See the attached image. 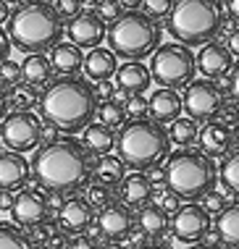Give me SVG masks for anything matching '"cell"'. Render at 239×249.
<instances>
[{"instance_id":"1","label":"cell","mask_w":239,"mask_h":249,"mask_svg":"<svg viewBox=\"0 0 239 249\" xmlns=\"http://www.w3.org/2000/svg\"><path fill=\"white\" fill-rule=\"evenodd\" d=\"M29 171L40 189H47L50 194H74L90 184L92 155L68 134V139L34 147Z\"/></svg>"},{"instance_id":"2","label":"cell","mask_w":239,"mask_h":249,"mask_svg":"<svg viewBox=\"0 0 239 249\" xmlns=\"http://www.w3.org/2000/svg\"><path fill=\"white\" fill-rule=\"evenodd\" d=\"M100 105L98 89L90 84V79H81L77 73L53 79L40 92V116L45 124L56 126L60 134H77L87 124H92Z\"/></svg>"},{"instance_id":"3","label":"cell","mask_w":239,"mask_h":249,"mask_svg":"<svg viewBox=\"0 0 239 249\" xmlns=\"http://www.w3.org/2000/svg\"><path fill=\"white\" fill-rule=\"evenodd\" d=\"M11 45L26 55L53 50L63 37V18L47 0H24L8 16Z\"/></svg>"},{"instance_id":"4","label":"cell","mask_w":239,"mask_h":249,"mask_svg":"<svg viewBox=\"0 0 239 249\" xmlns=\"http://www.w3.org/2000/svg\"><path fill=\"white\" fill-rule=\"evenodd\" d=\"M119 160L132 171H147L160 165L171 155V139L163 124L153 118H132L124 121V129L116 137Z\"/></svg>"},{"instance_id":"5","label":"cell","mask_w":239,"mask_h":249,"mask_svg":"<svg viewBox=\"0 0 239 249\" xmlns=\"http://www.w3.org/2000/svg\"><path fill=\"white\" fill-rule=\"evenodd\" d=\"M168 32L181 45H205L223 32L226 13L221 0H174L168 11Z\"/></svg>"},{"instance_id":"6","label":"cell","mask_w":239,"mask_h":249,"mask_svg":"<svg viewBox=\"0 0 239 249\" xmlns=\"http://www.w3.org/2000/svg\"><path fill=\"white\" fill-rule=\"evenodd\" d=\"M166 163V189L184 202H197L216 189L218 168L216 160L202 150H179L168 155Z\"/></svg>"},{"instance_id":"7","label":"cell","mask_w":239,"mask_h":249,"mask_svg":"<svg viewBox=\"0 0 239 249\" xmlns=\"http://www.w3.org/2000/svg\"><path fill=\"white\" fill-rule=\"evenodd\" d=\"M105 39L116 58L142 60L158 50V45L163 39V29L147 13L124 11L119 18L111 21V29L105 32Z\"/></svg>"},{"instance_id":"8","label":"cell","mask_w":239,"mask_h":249,"mask_svg":"<svg viewBox=\"0 0 239 249\" xmlns=\"http://www.w3.org/2000/svg\"><path fill=\"white\" fill-rule=\"evenodd\" d=\"M153 69H150V76L153 82H158L160 87H168V89H179V87H187L195 79V53L189 50V45H158V50L153 53Z\"/></svg>"},{"instance_id":"9","label":"cell","mask_w":239,"mask_h":249,"mask_svg":"<svg viewBox=\"0 0 239 249\" xmlns=\"http://www.w3.org/2000/svg\"><path fill=\"white\" fill-rule=\"evenodd\" d=\"M223 103H226V92L213 79H192L181 95V110H187V116L197 124L216 118Z\"/></svg>"},{"instance_id":"10","label":"cell","mask_w":239,"mask_h":249,"mask_svg":"<svg viewBox=\"0 0 239 249\" xmlns=\"http://www.w3.org/2000/svg\"><path fill=\"white\" fill-rule=\"evenodd\" d=\"M42 139V118L32 110H11L0 118V142L13 152L34 150Z\"/></svg>"},{"instance_id":"11","label":"cell","mask_w":239,"mask_h":249,"mask_svg":"<svg viewBox=\"0 0 239 249\" xmlns=\"http://www.w3.org/2000/svg\"><path fill=\"white\" fill-rule=\"evenodd\" d=\"M210 228H213V215L202 205H197V202H184L174 213V218H171L168 231L181 244H197V241H202L210 233Z\"/></svg>"},{"instance_id":"12","label":"cell","mask_w":239,"mask_h":249,"mask_svg":"<svg viewBox=\"0 0 239 249\" xmlns=\"http://www.w3.org/2000/svg\"><path fill=\"white\" fill-rule=\"evenodd\" d=\"M95 226H98V233L105 239V244H124L137 228V215L124 202L113 199L105 207H100V213L95 215Z\"/></svg>"},{"instance_id":"13","label":"cell","mask_w":239,"mask_h":249,"mask_svg":"<svg viewBox=\"0 0 239 249\" xmlns=\"http://www.w3.org/2000/svg\"><path fill=\"white\" fill-rule=\"evenodd\" d=\"M50 199L42 189H19L13 194V205H11V215H13V223L19 228H34L40 223H45L50 218Z\"/></svg>"},{"instance_id":"14","label":"cell","mask_w":239,"mask_h":249,"mask_svg":"<svg viewBox=\"0 0 239 249\" xmlns=\"http://www.w3.org/2000/svg\"><path fill=\"white\" fill-rule=\"evenodd\" d=\"M56 223L63 233H68V236L87 233L90 226L95 223V207L84 197L71 194L68 199L60 202V207L56 210Z\"/></svg>"},{"instance_id":"15","label":"cell","mask_w":239,"mask_h":249,"mask_svg":"<svg viewBox=\"0 0 239 249\" xmlns=\"http://www.w3.org/2000/svg\"><path fill=\"white\" fill-rule=\"evenodd\" d=\"M195 66L205 79L221 82V79H226L231 73V69H234V55L229 53V48L223 42H213V39H210V42H205L200 48V53H197Z\"/></svg>"},{"instance_id":"16","label":"cell","mask_w":239,"mask_h":249,"mask_svg":"<svg viewBox=\"0 0 239 249\" xmlns=\"http://www.w3.org/2000/svg\"><path fill=\"white\" fill-rule=\"evenodd\" d=\"M105 32H108L105 21L95 11H81L79 16H74L68 21V39L77 48H87V50L98 48V45H102V39H105Z\"/></svg>"},{"instance_id":"17","label":"cell","mask_w":239,"mask_h":249,"mask_svg":"<svg viewBox=\"0 0 239 249\" xmlns=\"http://www.w3.org/2000/svg\"><path fill=\"white\" fill-rule=\"evenodd\" d=\"M32 171L21 152H0V192H19L29 184Z\"/></svg>"},{"instance_id":"18","label":"cell","mask_w":239,"mask_h":249,"mask_svg":"<svg viewBox=\"0 0 239 249\" xmlns=\"http://www.w3.org/2000/svg\"><path fill=\"white\" fill-rule=\"evenodd\" d=\"M197 142H200V150L205 155L223 158L234 147V134H231V126L221 124L218 118H210V121H205V126L197 134Z\"/></svg>"},{"instance_id":"19","label":"cell","mask_w":239,"mask_h":249,"mask_svg":"<svg viewBox=\"0 0 239 249\" xmlns=\"http://www.w3.org/2000/svg\"><path fill=\"white\" fill-rule=\"evenodd\" d=\"M147 116L158 124H171L181 116V95L176 89L160 87L147 97Z\"/></svg>"},{"instance_id":"20","label":"cell","mask_w":239,"mask_h":249,"mask_svg":"<svg viewBox=\"0 0 239 249\" xmlns=\"http://www.w3.org/2000/svg\"><path fill=\"white\" fill-rule=\"evenodd\" d=\"M116 87L124 89L126 95H142L147 92V87L153 84V76H150V69L142 66L139 60H126V63H119L116 69Z\"/></svg>"},{"instance_id":"21","label":"cell","mask_w":239,"mask_h":249,"mask_svg":"<svg viewBox=\"0 0 239 249\" xmlns=\"http://www.w3.org/2000/svg\"><path fill=\"white\" fill-rule=\"evenodd\" d=\"M116 69H119V60H116L111 48H90V53L84 55V63H81V71L87 73L90 82H108L113 79Z\"/></svg>"},{"instance_id":"22","label":"cell","mask_w":239,"mask_h":249,"mask_svg":"<svg viewBox=\"0 0 239 249\" xmlns=\"http://www.w3.org/2000/svg\"><path fill=\"white\" fill-rule=\"evenodd\" d=\"M119 197L121 202H124L126 207H142L147 205L150 199H153V186H150V181L145 173H132V176H124V181H121L119 186Z\"/></svg>"},{"instance_id":"23","label":"cell","mask_w":239,"mask_h":249,"mask_svg":"<svg viewBox=\"0 0 239 249\" xmlns=\"http://www.w3.org/2000/svg\"><path fill=\"white\" fill-rule=\"evenodd\" d=\"M137 228H139L147 239H160L168 233L171 218L160 205H150L147 202V205H142L139 213H137Z\"/></svg>"},{"instance_id":"24","label":"cell","mask_w":239,"mask_h":249,"mask_svg":"<svg viewBox=\"0 0 239 249\" xmlns=\"http://www.w3.org/2000/svg\"><path fill=\"white\" fill-rule=\"evenodd\" d=\"M216 239L226 249H239V202L226 205L216 218Z\"/></svg>"},{"instance_id":"25","label":"cell","mask_w":239,"mask_h":249,"mask_svg":"<svg viewBox=\"0 0 239 249\" xmlns=\"http://www.w3.org/2000/svg\"><path fill=\"white\" fill-rule=\"evenodd\" d=\"M56 79V69H53L50 58L45 53H34L26 55V60L21 63V82L32 84V87H45Z\"/></svg>"},{"instance_id":"26","label":"cell","mask_w":239,"mask_h":249,"mask_svg":"<svg viewBox=\"0 0 239 249\" xmlns=\"http://www.w3.org/2000/svg\"><path fill=\"white\" fill-rule=\"evenodd\" d=\"M50 63L60 76H71V73L81 71L84 53H81V48H77L74 42H58L56 48L50 50Z\"/></svg>"},{"instance_id":"27","label":"cell","mask_w":239,"mask_h":249,"mask_svg":"<svg viewBox=\"0 0 239 249\" xmlns=\"http://www.w3.org/2000/svg\"><path fill=\"white\" fill-rule=\"evenodd\" d=\"M126 176V165L119 160V155H100L98 160H92V178L98 181V184H105L111 186V189H116V186L124 181Z\"/></svg>"},{"instance_id":"28","label":"cell","mask_w":239,"mask_h":249,"mask_svg":"<svg viewBox=\"0 0 239 249\" xmlns=\"http://www.w3.org/2000/svg\"><path fill=\"white\" fill-rule=\"evenodd\" d=\"M84 144L90 152L95 155H105V152H111L113 147H116V134L113 129H108V126H102V124H87L84 129Z\"/></svg>"},{"instance_id":"29","label":"cell","mask_w":239,"mask_h":249,"mask_svg":"<svg viewBox=\"0 0 239 249\" xmlns=\"http://www.w3.org/2000/svg\"><path fill=\"white\" fill-rule=\"evenodd\" d=\"M168 131V139L174 144H179V147H192L197 142V134H200V126H197V121L192 118H176V121H171V129Z\"/></svg>"},{"instance_id":"30","label":"cell","mask_w":239,"mask_h":249,"mask_svg":"<svg viewBox=\"0 0 239 249\" xmlns=\"http://www.w3.org/2000/svg\"><path fill=\"white\" fill-rule=\"evenodd\" d=\"M218 181L223 184V189L229 194L239 197V147L234 152L223 155V163L218 168Z\"/></svg>"},{"instance_id":"31","label":"cell","mask_w":239,"mask_h":249,"mask_svg":"<svg viewBox=\"0 0 239 249\" xmlns=\"http://www.w3.org/2000/svg\"><path fill=\"white\" fill-rule=\"evenodd\" d=\"M0 249H34V247L26 231H21L16 223L0 220Z\"/></svg>"},{"instance_id":"32","label":"cell","mask_w":239,"mask_h":249,"mask_svg":"<svg viewBox=\"0 0 239 249\" xmlns=\"http://www.w3.org/2000/svg\"><path fill=\"white\" fill-rule=\"evenodd\" d=\"M37 103H40V87H32L26 82L11 87L8 107H13V110H29V107H37Z\"/></svg>"},{"instance_id":"33","label":"cell","mask_w":239,"mask_h":249,"mask_svg":"<svg viewBox=\"0 0 239 249\" xmlns=\"http://www.w3.org/2000/svg\"><path fill=\"white\" fill-rule=\"evenodd\" d=\"M95 116L100 118L102 126H108V129H119V126H124V121H126V107H124V103L105 100L102 105H98V113H95Z\"/></svg>"},{"instance_id":"34","label":"cell","mask_w":239,"mask_h":249,"mask_svg":"<svg viewBox=\"0 0 239 249\" xmlns=\"http://www.w3.org/2000/svg\"><path fill=\"white\" fill-rule=\"evenodd\" d=\"M87 202H90L92 207H105L108 202H113L116 199V192L111 189V186H105V184H98V181H95V184H90V189H87V197H84Z\"/></svg>"},{"instance_id":"35","label":"cell","mask_w":239,"mask_h":249,"mask_svg":"<svg viewBox=\"0 0 239 249\" xmlns=\"http://www.w3.org/2000/svg\"><path fill=\"white\" fill-rule=\"evenodd\" d=\"M0 82L5 87H16L21 84V63H13V60H3L0 63Z\"/></svg>"},{"instance_id":"36","label":"cell","mask_w":239,"mask_h":249,"mask_svg":"<svg viewBox=\"0 0 239 249\" xmlns=\"http://www.w3.org/2000/svg\"><path fill=\"white\" fill-rule=\"evenodd\" d=\"M53 8H56V13L63 21H71L74 16H79V13L84 11V3H81V0H56Z\"/></svg>"},{"instance_id":"37","label":"cell","mask_w":239,"mask_h":249,"mask_svg":"<svg viewBox=\"0 0 239 249\" xmlns=\"http://www.w3.org/2000/svg\"><path fill=\"white\" fill-rule=\"evenodd\" d=\"M171 5H174V0H142V13H147L150 18H166L168 16V11H171Z\"/></svg>"},{"instance_id":"38","label":"cell","mask_w":239,"mask_h":249,"mask_svg":"<svg viewBox=\"0 0 239 249\" xmlns=\"http://www.w3.org/2000/svg\"><path fill=\"white\" fill-rule=\"evenodd\" d=\"M124 107H126V116L132 118H147V100L142 95H129L124 100Z\"/></svg>"},{"instance_id":"39","label":"cell","mask_w":239,"mask_h":249,"mask_svg":"<svg viewBox=\"0 0 239 249\" xmlns=\"http://www.w3.org/2000/svg\"><path fill=\"white\" fill-rule=\"evenodd\" d=\"M95 13H98L102 21L108 24V21H113V18H119L121 13H124V8H121L119 0H100V3H98V11H95Z\"/></svg>"},{"instance_id":"40","label":"cell","mask_w":239,"mask_h":249,"mask_svg":"<svg viewBox=\"0 0 239 249\" xmlns=\"http://www.w3.org/2000/svg\"><path fill=\"white\" fill-rule=\"evenodd\" d=\"M202 199H205V202H202V207H205V210H208L210 215H213V213H221L223 207L229 205V202H226V197H223L221 192H208Z\"/></svg>"},{"instance_id":"41","label":"cell","mask_w":239,"mask_h":249,"mask_svg":"<svg viewBox=\"0 0 239 249\" xmlns=\"http://www.w3.org/2000/svg\"><path fill=\"white\" fill-rule=\"evenodd\" d=\"M221 124H226V126H234L237 121H239V103H223V107L218 110V116H216Z\"/></svg>"},{"instance_id":"42","label":"cell","mask_w":239,"mask_h":249,"mask_svg":"<svg viewBox=\"0 0 239 249\" xmlns=\"http://www.w3.org/2000/svg\"><path fill=\"white\" fill-rule=\"evenodd\" d=\"M68 249H102V244L95 236H84V233H79V236L68 239Z\"/></svg>"},{"instance_id":"43","label":"cell","mask_w":239,"mask_h":249,"mask_svg":"<svg viewBox=\"0 0 239 249\" xmlns=\"http://www.w3.org/2000/svg\"><path fill=\"white\" fill-rule=\"evenodd\" d=\"M68 233H63L60 228H56V231L50 233V236L45 239V244H42V249H68Z\"/></svg>"},{"instance_id":"44","label":"cell","mask_w":239,"mask_h":249,"mask_svg":"<svg viewBox=\"0 0 239 249\" xmlns=\"http://www.w3.org/2000/svg\"><path fill=\"white\" fill-rule=\"evenodd\" d=\"M147 181H150V186L153 189H166V168H160V165H155V168H147Z\"/></svg>"},{"instance_id":"45","label":"cell","mask_w":239,"mask_h":249,"mask_svg":"<svg viewBox=\"0 0 239 249\" xmlns=\"http://www.w3.org/2000/svg\"><path fill=\"white\" fill-rule=\"evenodd\" d=\"M11 37H8V32L3 29V26H0V63H3V60H8L11 58Z\"/></svg>"},{"instance_id":"46","label":"cell","mask_w":239,"mask_h":249,"mask_svg":"<svg viewBox=\"0 0 239 249\" xmlns=\"http://www.w3.org/2000/svg\"><path fill=\"white\" fill-rule=\"evenodd\" d=\"M226 48H229V53H231L234 58H239V26L229 32V37H226Z\"/></svg>"},{"instance_id":"47","label":"cell","mask_w":239,"mask_h":249,"mask_svg":"<svg viewBox=\"0 0 239 249\" xmlns=\"http://www.w3.org/2000/svg\"><path fill=\"white\" fill-rule=\"evenodd\" d=\"M8 103H11V87H5L0 82V118L5 116V110H8Z\"/></svg>"},{"instance_id":"48","label":"cell","mask_w":239,"mask_h":249,"mask_svg":"<svg viewBox=\"0 0 239 249\" xmlns=\"http://www.w3.org/2000/svg\"><path fill=\"white\" fill-rule=\"evenodd\" d=\"M229 92L234 95V100L239 103V66H237V69H231V73H229Z\"/></svg>"},{"instance_id":"49","label":"cell","mask_w":239,"mask_h":249,"mask_svg":"<svg viewBox=\"0 0 239 249\" xmlns=\"http://www.w3.org/2000/svg\"><path fill=\"white\" fill-rule=\"evenodd\" d=\"M11 205H13V192H0V213L11 210Z\"/></svg>"},{"instance_id":"50","label":"cell","mask_w":239,"mask_h":249,"mask_svg":"<svg viewBox=\"0 0 239 249\" xmlns=\"http://www.w3.org/2000/svg\"><path fill=\"white\" fill-rule=\"evenodd\" d=\"M226 11H229V16L239 24V0H226Z\"/></svg>"},{"instance_id":"51","label":"cell","mask_w":239,"mask_h":249,"mask_svg":"<svg viewBox=\"0 0 239 249\" xmlns=\"http://www.w3.org/2000/svg\"><path fill=\"white\" fill-rule=\"evenodd\" d=\"M121 3V8L124 11H137V8H142V0H119Z\"/></svg>"},{"instance_id":"52","label":"cell","mask_w":239,"mask_h":249,"mask_svg":"<svg viewBox=\"0 0 239 249\" xmlns=\"http://www.w3.org/2000/svg\"><path fill=\"white\" fill-rule=\"evenodd\" d=\"M8 16H11L8 3H5V0H0V24H5V21H8Z\"/></svg>"},{"instance_id":"53","label":"cell","mask_w":239,"mask_h":249,"mask_svg":"<svg viewBox=\"0 0 239 249\" xmlns=\"http://www.w3.org/2000/svg\"><path fill=\"white\" fill-rule=\"evenodd\" d=\"M137 249H171L168 244H160V241H145V244H139Z\"/></svg>"},{"instance_id":"54","label":"cell","mask_w":239,"mask_h":249,"mask_svg":"<svg viewBox=\"0 0 239 249\" xmlns=\"http://www.w3.org/2000/svg\"><path fill=\"white\" fill-rule=\"evenodd\" d=\"M187 249H218L216 244H202V241H197V244H187Z\"/></svg>"},{"instance_id":"55","label":"cell","mask_w":239,"mask_h":249,"mask_svg":"<svg viewBox=\"0 0 239 249\" xmlns=\"http://www.w3.org/2000/svg\"><path fill=\"white\" fill-rule=\"evenodd\" d=\"M231 134H234V147H239V121L231 126Z\"/></svg>"},{"instance_id":"56","label":"cell","mask_w":239,"mask_h":249,"mask_svg":"<svg viewBox=\"0 0 239 249\" xmlns=\"http://www.w3.org/2000/svg\"><path fill=\"white\" fill-rule=\"evenodd\" d=\"M102 249H124V247H121V244H105Z\"/></svg>"},{"instance_id":"57","label":"cell","mask_w":239,"mask_h":249,"mask_svg":"<svg viewBox=\"0 0 239 249\" xmlns=\"http://www.w3.org/2000/svg\"><path fill=\"white\" fill-rule=\"evenodd\" d=\"M5 3H24V0H5Z\"/></svg>"},{"instance_id":"58","label":"cell","mask_w":239,"mask_h":249,"mask_svg":"<svg viewBox=\"0 0 239 249\" xmlns=\"http://www.w3.org/2000/svg\"><path fill=\"white\" fill-rule=\"evenodd\" d=\"M0 150H3V142H0Z\"/></svg>"},{"instance_id":"59","label":"cell","mask_w":239,"mask_h":249,"mask_svg":"<svg viewBox=\"0 0 239 249\" xmlns=\"http://www.w3.org/2000/svg\"><path fill=\"white\" fill-rule=\"evenodd\" d=\"M47 3H50V0H47Z\"/></svg>"}]
</instances>
